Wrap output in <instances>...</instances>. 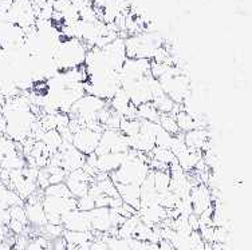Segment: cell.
Masks as SVG:
<instances>
[{
  "label": "cell",
  "instance_id": "cell-1",
  "mask_svg": "<svg viewBox=\"0 0 252 250\" xmlns=\"http://www.w3.org/2000/svg\"><path fill=\"white\" fill-rule=\"evenodd\" d=\"M164 46V39L157 31H142L125 39L126 58L152 59L157 48Z\"/></svg>",
  "mask_w": 252,
  "mask_h": 250
},
{
  "label": "cell",
  "instance_id": "cell-2",
  "mask_svg": "<svg viewBox=\"0 0 252 250\" xmlns=\"http://www.w3.org/2000/svg\"><path fill=\"white\" fill-rule=\"evenodd\" d=\"M101 134L102 133H97V131L90 130L88 127H83V129H81L78 133L74 134L71 143L83 155L93 154L97 149L98 143H99Z\"/></svg>",
  "mask_w": 252,
  "mask_h": 250
},
{
  "label": "cell",
  "instance_id": "cell-3",
  "mask_svg": "<svg viewBox=\"0 0 252 250\" xmlns=\"http://www.w3.org/2000/svg\"><path fill=\"white\" fill-rule=\"evenodd\" d=\"M62 226L68 231H93L89 213L79 212L78 209L64 213L62 217Z\"/></svg>",
  "mask_w": 252,
  "mask_h": 250
},
{
  "label": "cell",
  "instance_id": "cell-4",
  "mask_svg": "<svg viewBox=\"0 0 252 250\" xmlns=\"http://www.w3.org/2000/svg\"><path fill=\"white\" fill-rule=\"evenodd\" d=\"M89 218L92 223L93 231L105 234L112 229L110 221V209L109 207H95L92 212H89Z\"/></svg>",
  "mask_w": 252,
  "mask_h": 250
},
{
  "label": "cell",
  "instance_id": "cell-5",
  "mask_svg": "<svg viewBox=\"0 0 252 250\" xmlns=\"http://www.w3.org/2000/svg\"><path fill=\"white\" fill-rule=\"evenodd\" d=\"M185 146L192 151H201L204 153L207 150L209 142L208 130L205 129H193L183 134Z\"/></svg>",
  "mask_w": 252,
  "mask_h": 250
},
{
  "label": "cell",
  "instance_id": "cell-6",
  "mask_svg": "<svg viewBox=\"0 0 252 250\" xmlns=\"http://www.w3.org/2000/svg\"><path fill=\"white\" fill-rule=\"evenodd\" d=\"M118 195L122 199V202L131 206L136 212L140 210V185L136 183H122V185H116Z\"/></svg>",
  "mask_w": 252,
  "mask_h": 250
},
{
  "label": "cell",
  "instance_id": "cell-7",
  "mask_svg": "<svg viewBox=\"0 0 252 250\" xmlns=\"http://www.w3.org/2000/svg\"><path fill=\"white\" fill-rule=\"evenodd\" d=\"M126 153H107L99 155L97 159V171L98 173L110 174L116 171L124 162H125Z\"/></svg>",
  "mask_w": 252,
  "mask_h": 250
},
{
  "label": "cell",
  "instance_id": "cell-8",
  "mask_svg": "<svg viewBox=\"0 0 252 250\" xmlns=\"http://www.w3.org/2000/svg\"><path fill=\"white\" fill-rule=\"evenodd\" d=\"M201 158H203L201 151H192V150L187 149L183 154L176 157V161H177L179 166L184 170L185 173H189V171L194 170L196 165Z\"/></svg>",
  "mask_w": 252,
  "mask_h": 250
},
{
  "label": "cell",
  "instance_id": "cell-9",
  "mask_svg": "<svg viewBox=\"0 0 252 250\" xmlns=\"http://www.w3.org/2000/svg\"><path fill=\"white\" fill-rule=\"evenodd\" d=\"M62 237L67 242V245L79 246L85 242H93L94 241V233L93 231H68L63 230Z\"/></svg>",
  "mask_w": 252,
  "mask_h": 250
},
{
  "label": "cell",
  "instance_id": "cell-10",
  "mask_svg": "<svg viewBox=\"0 0 252 250\" xmlns=\"http://www.w3.org/2000/svg\"><path fill=\"white\" fill-rule=\"evenodd\" d=\"M64 183H66V186H67L68 192L71 194V197L75 198V199L79 197H82L85 194H88L89 188H90V185H92V183L89 182H83V181H78V179L75 178H71L70 175L66 177Z\"/></svg>",
  "mask_w": 252,
  "mask_h": 250
},
{
  "label": "cell",
  "instance_id": "cell-11",
  "mask_svg": "<svg viewBox=\"0 0 252 250\" xmlns=\"http://www.w3.org/2000/svg\"><path fill=\"white\" fill-rule=\"evenodd\" d=\"M137 118L142 120H149V122H155L158 123L160 119V112L156 110V107L153 106V103H142L137 107Z\"/></svg>",
  "mask_w": 252,
  "mask_h": 250
},
{
  "label": "cell",
  "instance_id": "cell-12",
  "mask_svg": "<svg viewBox=\"0 0 252 250\" xmlns=\"http://www.w3.org/2000/svg\"><path fill=\"white\" fill-rule=\"evenodd\" d=\"M153 171V182L157 193H164L169 190L170 174L169 170H152Z\"/></svg>",
  "mask_w": 252,
  "mask_h": 250
},
{
  "label": "cell",
  "instance_id": "cell-13",
  "mask_svg": "<svg viewBox=\"0 0 252 250\" xmlns=\"http://www.w3.org/2000/svg\"><path fill=\"white\" fill-rule=\"evenodd\" d=\"M140 126L141 120L140 119H125L122 118L121 123H120V127H118V131L121 133L124 137H134L140 133Z\"/></svg>",
  "mask_w": 252,
  "mask_h": 250
},
{
  "label": "cell",
  "instance_id": "cell-14",
  "mask_svg": "<svg viewBox=\"0 0 252 250\" xmlns=\"http://www.w3.org/2000/svg\"><path fill=\"white\" fill-rule=\"evenodd\" d=\"M42 142L51 151V154H54L55 151H58L59 146L62 144V138H61V134L57 130H49L44 133Z\"/></svg>",
  "mask_w": 252,
  "mask_h": 250
},
{
  "label": "cell",
  "instance_id": "cell-15",
  "mask_svg": "<svg viewBox=\"0 0 252 250\" xmlns=\"http://www.w3.org/2000/svg\"><path fill=\"white\" fill-rule=\"evenodd\" d=\"M152 103H153V106L156 107V110L158 111L160 114H170L176 105L175 102L172 101L168 95H165V94L155 98V99L152 101Z\"/></svg>",
  "mask_w": 252,
  "mask_h": 250
},
{
  "label": "cell",
  "instance_id": "cell-16",
  "mask_svg": "<svg viewBox=\"0 0 252 250\" xmlns=\"http://www.w3.org/2000/svg\"><path fill=\"white\" fill-rule=\"evenodd\" d=\"M149 155H151L152 159H156V161H158V162L166 165V166H169L172 162L176 161V157L169 149H160V147H156V146L155 149L149 153Z\"/></svg>",
  "mask_w": 252,
  "mask_h": 250
},
{
  "label": "cell",
  "instance_id": "cell-17",
  "mask_svg": "<svg viewBox=\"0 0 252 250\" xmlns=\"http://www.w3.org/2000/svg\"><path fill=\"white\" fill-rule=\"evenodd\" d=\"M43 195L58 198H71V194L68 192L66 183H57V185H50L43 190Z\"/></svg>",
  "mask_w": 252,
  "mask_h": 250
},
{
  "label": "cell",
  "instance_id": "cell-18",
  "mask_svg": "<svg viewBox=\"0 0 252 250\" xmlns=\"http://www.w3.org/2000/svg\"><path fill=\"white\" fill-rule=\"evenodd\" d=\"M175 119L180 133H188V131L193 130L194 129L193 118L189 115V114H187L185 111H180L179 114L175 116Z\"/></svg>",
  "mask_w": 252,
  "mask_h": 250
},
{
  "label": "cell",
  "instance_id": "cell-19",
  "mask_svg": "<svg viewBox=\"0 0 252 250\" xmlns=\"http://www.w3.org/2000/svg\"><path fill=\"white\" fill-rule=\"evenodd\" d=\"M158 125L162 130L169 133L170 135L180 134L179 127L176 123L175 116L169 115V114H160V119H158Z\"/></svg>",
  "mask_w": 252,
  "mask_h": 250
},
{
  "label": "cell",
  "instance_id": "cell-20",
  "mask_svg": "<svg viewBox=\"0 0 252 250\" xmlns=\"http://www.w3.org/2000/svg\"><path fill=\"white\" fill-rule=\"evenodd\" d=\"M172 139H173V135H170L169 133H166L160 127V130L157 131L155 137V146L160 149H170Z\"/></svg>",
  "mask_w": 252,
  "mask_h": 250
},
{
  "label": "cell",
  "instance_id": "cell-21",
  "mask_svg": "<svg viewBox=\"0 0 252 250\" xmlns=\"http://www.w3.org/2000/svg\"><path fill=\"white\" fill-rule=\"evenodd\" d=\"M77 209L79 212H92L93 209H95V202L89 194H85L82 197L77 198Z\"/></svg>",
  "mask_w": 252,
  "mask_h": 250
},
{
  "label": "cell",
  "instance_id": "cell-22",
  "mask_svg": "<svg viewBox=\"0 0 252 250\" xmlns=\"http://www.w3.org/2000/svg\"><path fill=\"white\" fill-rule=\"evenodd\" d=\"M10 217L11 220H14V221L22 222L23 225H29V221H27V217H26V212H25V206H20V205H15V206H11L10 209Z\"/></svg>",
  "mask_w": 252,
  "mask_h": 250
},
{
  "label": "cell",
  "instance_id": "cell-23",
  "mask_svg": "<svg viewBox=\"0 0 252 250\" xmlns=\"http://www.w3.org/2000/svg\"><path fill=\"white\" fill-rule=\"evenodd\" d=\"M214 226H200L199 233L201 236V240L205 242V244H212V238H214Z\"/></svg>",
  "mask_w": 252,
  "mask_h": 250
},
{
  "label": "cell",
  "instance_id": "cell-24",
  "mask_svg": "<svg viewBox=\"0 0 252 250\" xmlns=\"http://www.w3.org/2000/svg\"><path fill=\"white\" fill-rule=\"evenodd\" d=\"M8 227V230L15 234V236H19V234H23L26 230V225H23L22 222H18V221H14V220H11L10 223L7 225Z\"/></svg>",
  "mask_w": 252,
  "mask_h": 250
},
{
  "label": "cell",
  "instance_id": "cell-25",
  "mask_svg": "<svg viewBox=\"0 0 252 250\" xmlns=\"http://www.w3.org/2000/svg\"><path fill=\"white\" fill-rule=\"evenodd\" d=\"M66 248H67V242L64 241L63 237H58L51 241V249L53 250H66Z\"/></svg>",
  "mask_w": 252,
  "mask_h": 250
},
{
  "label": "cell",
  "instance_id": "cell-26",
  "mask_svg": "<svg viewBox=\"0 0 252 250\" xmlns=\"http://www.w3.org/2000/svg\"><path fill=\"white\" fill-rule=\"evenodd\" d=\"M90 250H110L106 246V244L102 240H94L92 244V248Z\"/></svg>",
  "mask_w": 252,
  "mask_h": 250
},
{
  "label": "cell",
  "instance_id": "cell-27",
  "mask_svg": "<svg viewBox=\"0 0 252 250\" xmlns=\"http://www.w3.org/2000/svg\"><path fill=\"white\" fill-rule=\"evenodd\" d=\"M5 130H7V119L3 114H0V133L5 134Z\"/></svg>",
  "mask_w": 252,
  "mask_h": 250
},
{
  "label": "cell",
  "instance_id": "cell-28",
  "mask_svg": "<svg viewBox=\"0 0 252 250\" xmlns=\"http://www.w3.org/2000/svg\"><path fill=\"white\" fill-rule=\"evenodd\" d=\"M92 244L93 242H85V244H82V245L77 246V250H90Z\"/></svg>",
  "mask_w": 252,
  "mask_h": 250
},
{
  "label": "cell",
  "instance_id": "cell-29",
  "mask_svg": "<svg viewBox=\"0 0 252 250\" xmlns=\"http://www.w3.org/2000/svg\"><path fill=\"white\" fill-rule=\"evenodd\" d=\"M1 186H4V185H3V182H1V181H0V188H1Z\"/></svg>",
  "mask_w": 252,
  "mask_h": 250
},
{
  "label": "cell",
  "instance_id": "cell-30",
  "mask_svg": "<svg viewBox=\"0 0 252 250\" xmlns=\"http://www.w3.org/2000/svg\"><path fill=\"white\" fill-rule=\"evenodd\" d=\"M0 173H1V167H0Z\"/></svg>",
  "mask_w": 252,
  "mask_h": 250
}]
</instances>
